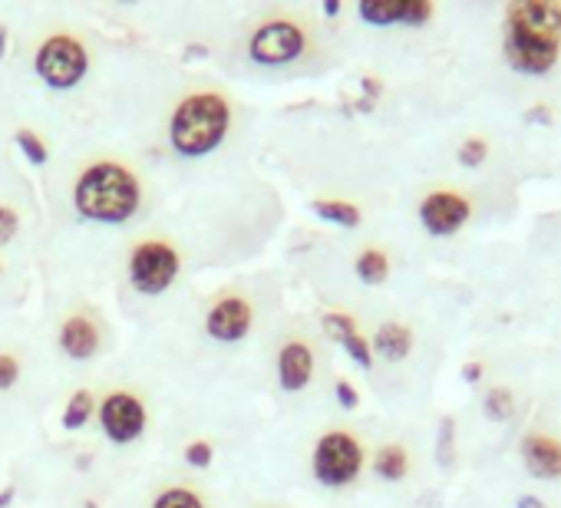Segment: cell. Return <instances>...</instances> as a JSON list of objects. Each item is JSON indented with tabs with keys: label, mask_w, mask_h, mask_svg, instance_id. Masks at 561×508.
<instances>
[{
	"label": "cell",
	"mask_w": 561,
	"mask_h": 508,
	"mask_svg": "<svg viewBox=\"0 0 561 508\" xmlns=\"http://www.w3.org/2000/svg\"><path fill=\"white\" fill-rule=\"evenodd\" d=\"M407 4L410 0H364L360 4V18L374 27H390V24H403L407 21Z\"/></svg>",
	"instance_id": "cell-16"
},
{
	"label": "cell",
	"mask_w": 561,
	"mask_h": 508,
	"mask_svg": "<svg viewBox=\"0 0 561 508\" xmlns=\"http://www.w3.org/2000/svg\"><path fill=\"white\" fill-rule=\"evenodd\" d=\"M231 126V106L218 93L185 96L169 119V142L179 155L198 159L215 152Z\"/></svg>",
	"instance_id": "cell-2"
},
{
	"label": "cell",
	"mask_w": 561,
	"mask_h": 508,
	"mask_svg": "<svg viewBox=\"0 0 561 508\" xmlns=\"http://www.w3.org/2000/svg\"><path fill=\"white\" fill-rule=\"evenodd\" d=\"M34 70L50 90H73L90 70V54L77 37L57 34L37 50Z\"/></svg>",
	"instance_id": "cell-3"
},
{
	"label": "cell",
	"mask_w": 561,
	"mask_h": 508,
	"mask_svg": "<svg viewBox=\"0 0 561 508\" xmlns=\"http://www.w3.org/2000/svg\"><path fill=\"white\" fill-rule=\"evenodd\" d=\"M314 478L328 488L351 485L364 469V446L351 432H324L314 446Z\"/></svg>",
	"instance_id": "cell-4"
},
{
	"label": "cell",
	"mask_w": 561,
	"mask_h": 508,
	"mask_svg": "<svg viewBox=\"0 0 561 508\" xmlns=\"http://www.w3.org/2000/svg\"><path fill=\"white\" fill-rule=\"evenodd\" d=\"M337 344H344V350L351 354V360H354L357 367H364V370L374 367V347L360 337V331H347Z\"/></svg>",
	"instance_id": "cell-22"
},
{
	"label": "cell",
	"mask_w": 561,
	"mask_h": 508,
	"mask_svg": "<svg viewBox=\"0 0 561 508\" xmlns=\"http://www.w3.org/2000/svg\"><path fill=\"white\" fill-rule=\"evenodd\" d=\"M485 155H489V142H485L482 136L462 139V146H459V152H456V159H459L466 169H479V165L485 162Z\"/></svg>",
	"instance_id": "cell-24"
},
{
	"label": "cell",
	"mask_w": 561,
	"mask_h": 508,
	"mask_svg": "<svg viewBox=\"0 0 561 508\" xmlns=\"http://www.w3.org/2000/svg\"><path fill=\"white\" fill-rule=\"evenodd\" d=\"M211 459H215V449H211V442H188L185 446V462L192 465V469H208L211 465Z\"/></svg>",
	"instance_id": "cell-26"
},
{
	"label": "cell",
	"mask_w": 561,
	"mask_h": 508,
	"mask_svg": "<svg viewBox=\"0 0 561 508\" xmlns=\"http://www.w3.org/2000/svg\"><path fill=\"white\" fill-rule=\"evenodd\" d=\"M324 14H328V18H337V14H341V4H337V0H328V4H324Z\"/></svg>",
	"instance_id": "cell-34"
},
{
	"label": "cell",
	"mask_w": 561,
	"mask_h": 508,
	"mask_svg": "<svg viewBox=\"0 0 561 508\" xmlns=\"http://www.w3.org/2000/svg\"><path fill=\"white\" fill-rule=\"evenodd\" d=\"M518 452H522L525 469H528L535 478H545V482L561 478V442H558L554 436L528 432V436L522 439Z\"/></svg>",
	"instance_id": "cell-13"
},
{
	"label": "cell",
	"mask_w": 561,
	"mask_h": 508,
	"mask_svg": "<svg viewBox=\"0 0 561 508\" xmlns=\"http://www.w3.org/2000/svg\"><path fill=\"white\" fill-rule=\"evenodd\" d=\"M479 373H482V363H466V367H462V377H466L469 383H476Z\"/></svg>",
	"instance_id": "cell-32"
},
{
	"label": "cell",
	"mask_w": 561,
	"mask_h": 508,
	"mask_svg": "<svg viewBox=\"0 0 561 508\" xmlns=\"http://www.w3.org/2000/svg\"><path fill=\"white\" fill-rule=\"evenodd\" d=\"M305 31L295 21H267L261 24L251 41H248V54L254 64L264 67H285L291 60H298L305 54Z\"/></svg>",
	"instance_id": "cell-6"
},
{
	"label": "cell",
	"mask_w": 561,
	"mask_h": 508,
	"mask_svg": "<svg viewBox=\"0 0 561 508\" xmlns=\"http://www.w3.org/2000/svg\"><path fill=\"white\" fill-rule=\"evenodd\" d=\"M334 393H337V400H341V406H344V409H357L360 393H357L347 380H337V383H334Z\"/></svg>",
	"instance_id": "cell-30"
},
{
	"label": "cell",
	"mask_w": 561,
	"mask_h": 508,
	"mask_svg": "<svg viewBox=\"0 0 561 508\" xmlns=\"http://www.w3.org/2000/svg\"><path fill=\"white\" fill-rule=\"evenodd\" d=\"M485 416H489V419H495V423L512 419V416H515V396H512L505 386L489 390V396H485Z\"/></svg>",
	"instance_id": "cell-21"
},
{
	"label": "cell",
	"mask_w": 561,
	"mask_h": 508,
	"mask_svg": "<svg viewBox=\"0 0 561 508\" xmlns=\"http://www.w3.org/2000/svg\"><path fill=\"white\" fill-rule=\"evenodd\" d=\"M515 508H548L541 498H535V495H522L518 501H515Z\"/></svg>",
	"instance_id": "cell-31"
},
{
	"label": "cell",
	"mask_w": 561,
	"mask_h": 508,
	"mask_svg": "<svg viewBox=\"0 0 561 508\" xmlns=\"http://www.w3.org/2000/svg\"><path fill=\"white\" fill-rule=\"evenodd\" d=\"M152 508H205V505H202V498L192 488H165L152 501Z\"/></svg>",
	"instance_id": "cell-23"
},
{
	"label": "cell",
	"mask_w": 561,
	"mask_h": 508,
	"mask_svg": "<svg viewBox=\"0 0 561 508\" xmlns=\"http://www.w3.org/2000/svg\"><path fill=\"white\" fill-rule=\"evenodd\" d=\"M90 416H93V393L90 390L73 393L70 403H67V409H64V426L67 429H80V426L90 423Z\"/></svg>",
	"instance_id": "cell-20"
},
{
	"label": "cell",
	"mask_w": 561,
	"mask_h": 508,
	"mask_svg": "<svg viewBox=\"0 0 561 508\" xmlns=\"http://www.w3.org/2000/svg\"><path fill=\"white\" fill-rule=\"evenodd\" d=\"M21 380V363L11 354H0V390H11Z\"/></svg>",
	"instance_id": "cell-29"
},
{
	"label": "cell",
	"mask_w": 561,
	"mask_h": 508,
	"mask_svg": "<svg viewBox=\"0 0 561 508\" xmlns=\"http://www.w3.org/2000/svg\"><path fill=\"white\" fill-rule=\"evenodd\" d=\"M374 350L383 354L387 360H407L413 350V331L400 321H387L374 334Z\"/></svg>",
	"instance_id": "cell-15"
},
{
	"label": "cell",
	"mask_w": 561,
	"mask_h": 508,
	"mask_svg": "<svg viewBox=\"0 0 561 508\" xmlns=\"http://www.w3.org/2000/svg\"><path fill=\"white\" fill-rule=\"evenodd\" d=\"M558 57H561V41L505 27V60L512 70L525 77H541L558 64Z\"/></svg>",
	"instance_id": "cell-7"
},
{
	"label": "cell",
	"mask_w": 561,
	"mask_h": 508,
	"mask_svg": "<svg viewBox=\"0 0 561 508\" xmlns=\"http://www.w3.org/2000/svg\"><path fill=\"white\" fill-rule=\"evenodd\" d=\"M311 208H314V215H321L324 221H334V224H341V228H357L360 221H364V215H360V208L357 205H351V201H337V198H318V201H311Z\"/></svg>",
	"instance_id": "cell-19"
},
{
	"label": "cell",
	"mask_w": 561,
	"mask_h": 508,
	"mask_svg": "<svg viewBox=\"0 0 561 508\" xmlns=\"http://www.w3.org/2000/svg\"><path fill=\"white\" fill-rule=\"evenodd\" d=\"M374 472H377L380 478H387V482L407 478V472H410V452H407L403 446H397V442L377 449V455H374Z\"/></svg>",
	"instance_id": "cell-17"
},
{
	"label": "cell",
	"mask_w": 561,
	"mask_h": 508,
	"mask_svg": "<svg viewBox=\"0 0 561 508\" xmlns=\"http://www.w3.org/2000/svg\"><path fill=\"white\" fill-rule=\"evenodd\" d=\"M14 495H18V488H14V485H8L4 492H0V508H8V505L14 501Z\"/></svg>",
	"instance_id": "cell-33"
},
{
	"label": "cell",
	"mask_w": 561,
	"mask_h": 508,
	"mask_svg": "<svg viewBox=\"0 0 561 508\" xmlns=\"http://www.w3.org/2000/svg\"><path fill=\"white\" fill-rule=\"evenodd\" d=\"M100 426L106 432V439H113L116 446H126L133 439L142 436L146 429V406L136 393L116 390L103 400L100 406Z\"/></svg>",
	"instance_id": "cell-8"
},
{
	"label": "cell",
	"mask_w": 561,
	"mask_h": 508,
	"mask_svg": "<svg viewBox=\"0 0 561 508\" xmlns=\"http://www.w3.org/2000/svg\"><path fill=\"white\" fill-rule=\"evenodd\" d=\"M505 27L561 41V4H551V0H525V4H512L505 11Z\"/></svg>",
	"instance_id": "cell-11"
},
{
	"label": "cell",
	"mask_w": 561,
	"mask_h": 508,
	"mask_svg": "<svg viewBox=\"0 0 561 508\" xmlns=\"http://www.w3.org/2000/svg\"><path fill=\"white\" fill-rule=\"evenodd\" d=\"M472 215V201L462 192H449V188H436L420 201V221L430 234H456Z\"/></svg>",
	"instance_id": "cell-9"
},
{
	"label": "cell",
	"mask_w": 561,
	"mask_h": 508,
	"mask_svg": "<svg viewBox=\"0 0 561 508\" xmlns=\"http://www.w3.org/2000/svg\"><path fill=\"white\" fill-rule=\"evenodd\" d=\"M314 377V350L305 340H288L277 354V383L288 393H301Z\"/></svg>",
	"instance_id": "cell-12"
},
{
	"label": "cell",
	"mask_w": 561,
	"mask_h": 508,
	"mask_svg": "<svg viewBox=\"0 0 561 508\" xmlns=\"http://www.w3.org/2000/svg\"><path fill=\"white\" fill-rule=\"evenodd\" d=\"M179 278V254L165 241H142L129 254V281L139 295H165Z\"/></svg>",
	"instance_id": "cell-5"
},
{
	"label": "cell",
	"mask_w": 561,
	"mask_h": 508,
	"mask_svg": "<svg viewBox=\"0 0 561 508\" xmlns=\"http://www.w3.org/2000/svg\"><path fill=\"white\" fill-rule=\"evenodd\" d=\"M4 54H8V31L0 27V57H4Z\"/></svg>",
	"instance_id": "cell-35"
},
{
	"label": "cell",
	"mask_w": 561,
	"mask_h": 508,
	"mask_svg": "<svg viewBox=\"0 0 561 508\" xmlns=\"http://www.w3.org/2000/svg\"><path fill=\"white\" fill-rule=\"evenodd\" d=\"M357 278L364 281V285H383L387 278H390V258L380 251V247H367V251H360L357 254Z\"/></svg>",
	"instance_id": "cell-18"
},
{
	"label": "cell",
	"mask_w": 561,
	"mask_h": 508,
	"mask_svg": "<svg viewBox=\"0 0 561 508\" xmlns=\"http://www.w3.org/2000/svg\"><path fill=\"white\" fill-rule=\"evenodd\" d=\"M430 18H433V4H430V0H410V4H407V21H403V24L423 27Z\"/></svg>",
	"instance_id": "cell-28"
},
{
	"label": "cell",
	"mask_w": 561,
	"mask_h": 508,
	"mask_svg": "<svg viewBox=\"0 0 561 508\" xmlns=\"http://www.w3.org/2000/svg\"><path fill=\"white\" fill-rule=\"evenodd\" d=\"M18 146H21V152L27 155L31 165H44V162H47V146H44V139H41L37 132L21 129V132H18Z\"/></svg>",
	"instance_id": "cell-25"
},
{
	"label": "cell",
	"mask_w": 561,
	"mask_h": 508,
	"mask_svg": "<svg viewBox=\"0 0 561 508\" xmlns=\"http://www.w3.org/2000/svg\"><path fill=\"white\" fill-rule=\"evenodd\" d=\"M60 347L70 360H90L100 350V331L90 318H67L60 327Z\"/></svg>",
	"instance_id": "cell-14"
},
{
	"label": "cell",
	"mask_w": 561,
	"mask_h": 508,
	"mask_svg": "<svg viewBox=\"0 0 561 508\" xmlns=\"http://www.w3.org/2000/svg\"><path fill=\"white\" fill-rule=\"evenodd\" d=\"M251 321H254V314H251V304H248L244 298H225V301H218V304L208 311L205 331H208L211 340L238 344V340L248 337Z\"/></svg>",
	"instance_id": "cell-10"
},
{
	"label": "cell",
	"mask_w": 561,
	"mask_h": 508,
	"mask_svg": "<svg viewBox=\"0 0 561 508\" xmlns=\"http://www.w3.org/2000/svg\"><path fill=\"white\" fill-rule=\"evenodd\" d=\"M139 178L119 162H93L73 185V205L87 221L123 224L139 211Z\"/></svg>",
	"instance_id": "cell-1"
},
{
	"label": "cell",
	"mask_w": 561,
	"mask_h": 508,
	"mask_svg": "<svg viewBox=\"0 0 561 508\" xmlns=\"http://www.w3.org/2000/svg\"><path fill=\"white\" fill-rule=\"evenodd\" d=\"M18 228H21V218H18V211H14V208H8V205H0V247L14 241Z\"/></svg>",
	"instance_id": "cell-27"
}]
</instances>
